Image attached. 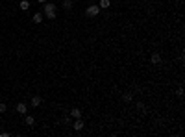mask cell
Instances as JSON below:
<instances>
[{
	"label": "cell",
	"mask_w": 185,
	"mask_h": 137,
	"mask_svg": "<svg viewBox=\"0 0 185 137\" xmlns=\"http://www.w3.org/2000/svg\"><path fill=\"white\" fill-rule=\"evenodd\" d=\"M43 11H44V17H46V19L54 21V19H56V15H58V8H56V4H52V2H44Z\"/></svg>",
	"instance_id": "obj_1"
},
{
	"label": "cell",
	"mask_w": 185,
	"mask_h": 137,
	"mask_svg": "<svg viewBox=\"0 0 185 137\" xmlns=\"http://www.w3.org/2000/svg\"><path fill=\"white\" fill-rule=\"evenodd\" d=\"M98 13H100V6H98V4H91V6H87V9H85L87 17H96Z\"/></svg>",
	"instance_id": "obj_2"
},
{
	"label": "cell",
	"mask_w": 185,
	"mask_h": 137,
	"mask_svg": "<svg viewBox=\"0 0 185 137\" xmlns=\"http://www.w3.org/2000/svg\"><path fill=\"white\" fill-rule=\"evenodd\" d=\"M72 128L76 130V131H80V130L83 128V120H82V117H78V119H76V120H74V122H72Z\"/></svg>",
	"instance_id": "obj_3"
},
{
	"label": "cell",
	"mask_w": 185,
	"mask_h": 137,
	"mask_svg": "<svg viewBox=\"0 0 185 137\" xmlns=\"http://www.w3.org/2000/svg\"><path fill=\"white\" fill-rule=\"evenodd\" d=\"M15 111H17V113H21V115H26V104H24V102H19L17 104V108H15Z\"/></svg>",
	"instance_id": "obj_4"
},
{
	"label": "cell",
	"mask_w": 185,
	"mask_h": 137,
	"mask_svg": "<svg viewBox=\"0 0 185 137\" xmlns=\"http://www.w3.org/2000/svg\"><path fill=\"white\" fill-rule=\"evenodd\" d=\"M150 61H152V65H159V63H161V56H159V52H154L152 58H150Z\"/></svg>",
	"instance_id": "obj_5"
},
{
	"label": "cell",
	"mask_w": 185,
	"mask_h": 137,
	"mask_svg": "<svg viewBox=\"0 0 185 137\" xmlns=\"http://www.w3.org/2000/svg\"><path fill=\"white\" fill-rule=\"evenodd\" d=\"M41 102H43L41 96H33V98H32V106H33V108H39V106H41Z\"/></svg>",
	"instance_id": "obj_6"
},
{
	"label": "cell",
	"mask_w": 185,
	"mask_h": 137,
	"mask_svg": "<svg viewBox=\"0 0 185 137\" xmlns=\"http://www.w3.org/2000/svg\"><path fill=\"white\" fill-rule=\"evenodd\" d=\"M24 124H28V126H33V124H35V119H33L32 115H26V119H24Z\"/></svg>",
	"instance_id": "obj_7"
},
{
	"label": "cell",
	"mask_w": 185,
	"mask_h": 137,
	"mask_svg": "<svg viewBox=\"0 0 185 137\" xmlns=\"http://www.w3.org/2000/svg\"><path fill=\"white\" fill-rule=\"evenodd\" d=\"M19 8H21L22 11H28V8H30V2H28V0H21V4H19Z\"/></svg>",
	"instance_id": "obj_8"
},
{
	"label": "cell",
	"mask_w": 185,
	"mask_h": 137,
	"mask_svg": "<svg viewBox=\"0 0 185 137\" xmlns=\"http://www.w3.org/2000/svg\"><path fill=\"white\" fill-rule=\"evenodd\" d=\"M98 6H100V9H107L109 6H111V2H109V0H100Z\"/></svg>",
	"instance_id": "obj_9"
},
{
	"label": "cell",
	"mask_w": 185,
	"mask_h": 137,
	"mask_svg": "<svg viewBox=\"0 0 185 137\" xmlns=\"http://www.w3.org/2000/svg\"><path fill=\"white\" fill-rule=\"evenodd\" d=\"M71 117H74V119H78V117H82V111H80L78 108H74V109H71Z\"/></svg>",
	"instance_id": "obj_10"
},
{
	"label": "cell",
	"mask_w": 185,
	"mask_h": 137,
	"mask_svg": "<svg viewBox=\"0 0 185 137\" xmlns=\"http://www.w3.org/2000/svg\"><path fill=\"white\" fill-rule=\"evenodd\" d=\"M33 22H35V24H41V22H43V15H41V13H35V15H33Z\"/></svg>",
	"instance_id": "obj_11"
},
{
	"label": "cell",
	"mask_w": 185,
	"mask_h": 137,
	"mask_svg": "<svg viewBox=\"0 0 185 137\" xmlns=\"http://www.w3.org/2000/svg\"><path fill=\"white\" fill-rule=\"evenodd\" d=\"M122 100H124V102H132V100H133V95H132V93H124V95H122Z\"/></svg>",
	"instance_id": "obj_12"
},
{
	"label": "cell",
	"mask_w": 185,
	"mask_h": 137,
	"mask_svg": "<svg viewBox=\"0 0 185 137\" xmlns=\"http://www.w3.org/2000/svg\"><path fill=\"white\" fill-rule=\"evenodd\" d=\"M71 8H72V2H71V0H63V9H67V11H69Z\"/></svg>",
	"instance_id": "obj_13"
},
{
	"label": "cell",
	"mask_w": 185,
	"mask_h": 137,
	"mask_svg": "<svg viewBox=\"0 0 185 137\" xmlns=\"http://www.w3.org/2000/svg\"><path fill=\"white\" fill-rule=\"evenodd\" d=\"M137 109H141L143 113H146V106H144L143 102H137Z\"/></svg>",
	"instance_id": "obj_14"
},
{
	"label": "cell",
	"mask_w": 185,
	"mask_h": 137,
	"mask_svg": "<svg viewBox=\"0 0 185 137\" xmlns=\"http://www.w3.org/2000/svg\"><path fill=\"white\" fill-rule=\"evenodd\" d=\"M6 104H4V102H0V113H6Z\"/></svg>",
	"instance_id": "obj_15"
},
{
	"label": "cell",
	"mask_w": 185,
	"mask_h": 137,
	"mask_svg": "<svg viewBox=\"0 0 185 137\" xmlns=\"http://www.w3.org/2000/svg\"><path fill=\"white\" fill-rule=\"evenodd\" d=\"M176 95L182 98V96H183V87H178V89H176Z\"/></svg>",
	"instance_id": "obj_16"
},
{
	"label": "cell",
	"mask_w": 185,
	"mask_h": 137,
	"mask_svg": "<svg viewBox=\"0 0 185 137\" xmlns=\"http://www.w3.org/2000/svg\"><path fill=\"white\" fill-rule=\"evenodd\" d=\"M37 2H39V4H44V2H46V0H37Z\"/></svg>",
	"instance_id": "obj_17"
}]
</instances>
